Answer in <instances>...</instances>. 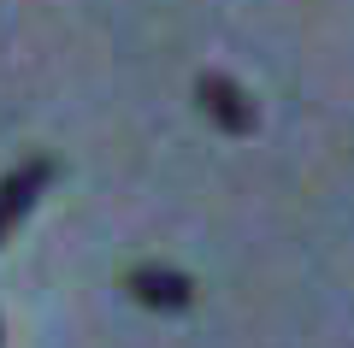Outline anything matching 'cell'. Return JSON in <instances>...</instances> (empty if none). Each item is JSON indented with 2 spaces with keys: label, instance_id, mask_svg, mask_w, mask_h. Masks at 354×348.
Wrapping results in <instances>:
<instances>
[{
  "label": "cell",
  "instance_id": "obj_2",
  "mask_svg": "<svg viewBox=\"0 0 354 348\" xmlns=\"http://www.w3.org/2000/svg\"><path fill=\"white\" fill-rule=\"evenodd\" d=\"M195 100H201V112L213 118L218 130H230V136H254V130H260V112H254L248 89L230 83L225 71H201V83H195Z\"/></svg>",
  "mask_w": 354,
  "mask_h": 348
},
{
  "label": "cell",
  "instance_id": "obj_3",
  "mask_svg": "<svg viewBox=\"0 0 354 348\" xmlns=\"http://www.w3.org/2000/svg\"><path fill=\"white\" fill-rule=\"evenodd\" d=\"M124 289L153 313H183L195 301V284L183 272H165V266H136V272L124 277Z\"/></svg>",
  "mask_w": 354,
  "mask_h": 348
},
{
  "label": "cell",
  "instance_id": "obj_1",
  "mask_svg": "<svg viewBox=\"0 0 354 348\" xmlns=\"http://www.w3.org/2000/svg\"><path fill=\"white\" fill-rule=\"evenodd\" d=\"M53 172H59V165H53L48 154H30V160H18L12 172L0 177V242L24 224V212L41 201V189L53 183Z\"/></svg>",
  "mask_w": 354,
  "mask_h": 348
}]
</instances>
